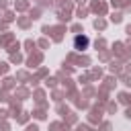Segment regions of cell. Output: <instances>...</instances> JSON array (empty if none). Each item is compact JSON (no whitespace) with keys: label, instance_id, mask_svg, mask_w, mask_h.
I'll use <instances>...</instances> for the list:
<instances>
[{"label":"cell","instance_id":"6da1fadb","mask_svg":"<svg viewBox=\"0 0 131 131\" xmlns=\"http://www.w3.org/2000/svg\"><path fill=\"white\" fill-rule=\"evenodd\" d=\"M88 43H90V41H88V37H80V35H78V37L74 39L76 49H84V47H88Z\"/></svg>","mask_w":131,"mask_h":131}]
</instances>
